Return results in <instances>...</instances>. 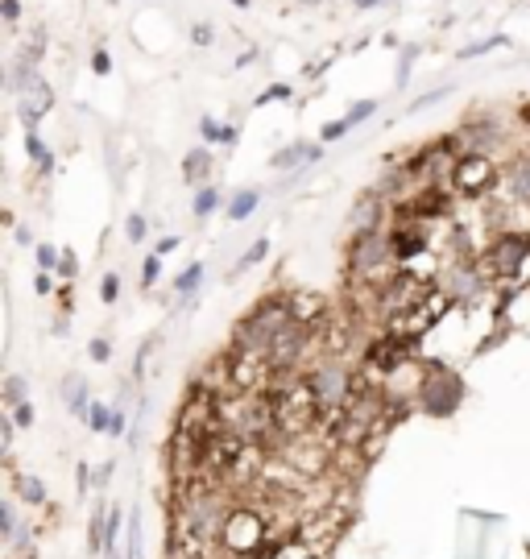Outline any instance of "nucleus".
I'll return each instance as SVG.
<instances>
[{
    "label": "nucleus",
    "mask_w": 530,
    "mask_h": 559,
    "mask_svg": "<svg viewBox=\"0 0 530 559\" xmlns=\"http://www.w3.org/2000/svg\"><path fill=\"white\" fill-rule=\"evenodd\" d=\"M294 323V311H290V295H274L257 303L232 332V352H269L274 340Z\"/></svg>",
    "instance_id": "obj_1"
},
{
    "label": "nucleus",
    "mask_w": 530,
    "mask_h": 559,
    "mask_svg": "<svg viewBox=\"0 0 530 559\" xmlns=\"http://www.w3.org/2000/svg\"><path fill=\"white\" fill-rule=\"evenodd\" d=\"M398 274L394 249H389V232H357L349 245V278L365 286H381L386 278Z\"/></svg>",
    "instance_id": "obj_2"
},
{
    "label": "nucleus",
    "mask_w": 530,
    "mask_h": 559,
    "mask_svg": "<svg viewBox=\"0 0 530 559\" xmlns=\"http://www.w3.org/2000/svg\"><path fill=\"white\" fill-rule=\"evenodd\" d=\"M489 278H526L530 274V232H497L481 257Z\"/></svg>",
    "instance_id": "obj_3"
},
{
    "label": "nucleus",
    "mask_w": 530,
    "mask_h": 559,
    "mask_svg": "<svg viewBox=\"0 0 530 559\" xmlns=\"http://www.w3.org/2000/svg\"><path fill=\"white\" fill-rule=\"evenodd\" d=\"M307 381H311V393H315V402H319V410H340V406L352 398V390H357L352 369L336 357L319 361V365L307 373Z\"/></svg>",
    "instance_id": "obj_4"
},
{
    "label": "nucleus",
    "mask_w": 530,
    "mask_h": 559,
    "mask_svg": "<svg viewBox=\"0 0 530 559\" xmlns=\"http://www.w3.org/2000/svg\"><path fill=\"white\" fill-rule=\"evenodd\" d=\"M447 303H452V298L435 286L422 303H414V307L394 311V315H389V320H386V336H398V340H410V344H414L422 332H431L435 323H439V315L447 311Z\"/></svg>",
    "instance_id": "obj_5"
},
{
    "label": "nucleus",
    "mask_w": 530,
    "mask_h": 559,
    "mask_svg": "<svg viewBox=\"0 0 530 559\" xmlns=\"http://www.w3.org/2000/svg\"><path fill=\"white\" fill-rule=\"evenodd\" d=\"M502 187V166L497 158H485V154H464L452 170V190L460 199H485Z\"/></svg>",
    "instance_id": "obj_6"
},
{
    "label": "nucleus",
    "mask_w": 530,
    "mask_h": 559,
    "mask_svg": "<svg viewBox=\"0 0 530 559\" xmlns=\"http://www.w3.org/2000/svg\"><path fill=\"white\" fill-rule=\"evenodd\" d=\"M485 282H489V274L481 270V262H452L439 274V290H444L452 303H472V298L485 295Z\"/></svg>",
    "instance_id": "obj_7"
},
{
    "label": "nucleus",
    "mask_w": 530,
    "mask_h": 559,
    "mask_svg": "<svg viewBox=\"0 0 530 559\" xmlns=\"http://www.w3.org/2000/svg\"><path fill=\"white\" fill-rule=\"evenodd\" d=\"M502 145H506V133H502L497 120H469V125H460V133L452 137V150H456L460 158H464V154L494 158Z\"/></svg>",
    "instance_id": "obj_8"
},
{
    "label": "nucleus",
    "mask_w": 530,
    "mask_h": 559,
    "mask_svg": "<svg viewBox=\"0 0 530 559\" xmlns=\"http://www.w3.org/2000/svg\"><path fill=\"white\" fill-rule=\"evenodd\" d=\"M410 340H398V336H377V340H369V348H365V369L373 373V377H389V373H398L402 365L410 361Z\"/></svg>",
    "instance_id": "obj_9"
},
{
    "label": "nucleus",
    "mask_w": 530,
    "mask_h": 559,
    "mask_svg": "<svg viewBox=\"0 0 530 559\" xmlns=\"http://www.w3.org/2000/svg\"><path fill=\"white\" fill-rule=\"evenodd\" d=\"M422 228H431V224H414V220H402V224H394V232H389V249H394V262L398 265L414 262V257H427V249H431V237H427Z\"/></svg>",
    "instance_id": "obj_10"
},
{
    "label": "nucleus",
    "mask_w": 530,
    "mask_h": 559,
    "mask_svg": "<svg viewBox=\"0 0 530 559\" xmlns=\"http://www.w3.org/2000/svg\"><path fill=\"white\" fill-rule=\"evenodd\" d=\"M502 203H526L530 207V158H514L506 170H502Z\"/></svg>",
    "instance_id": "obj_11"
},
{
    "label": "nucleus",
    "mask_w": 530,
    "mask_h": 559,
    "mask_svg": "<svg viewBox=\"0 0 530 559\" xmlns=\"http://www.w3.org/2000/svg\"><path fill=\"white\" fill-rule=\"evenodd\" d=\"M422 398H427V406H431V410L447 415V410L456 406V398H460V381L447 377V373H431V377H427V385H422Z\"/></svg>",
    "instance_id": "obj_12"
},
{
    "label": "nucleus",
    "mask_w": 530,
    "mask_h": 559,
    "mask_svg": "<svg viewBox=\"0 0 530 559\" xmlns=\"http://www.w3.org/2000/svg\"><path fill=\"white\" fill-rule=\"evenodd\" d=\"M381 228V195H361L349 212V232H377Z\"/></svg>",
    "instance_id": "obj_13"
},
{
    "label": "nucleus",
    "mask_w": 530,
    "mask_h": 559,
    "mask_svg": "<svg viewBox=\"0 0 530 559\" xmlns=\"http://www.w3.org/2000/svg\"><path fill=\"white\" fill-rule=\"evenodd\" d=\"M42 112H50V87L42 84V79H34V84L21 92V120H25V129H37Z\"/></svg>",
    "instance_id": "obj_14"
},
{
    "label": "nucleus",
    "mask_w": 530,
    "mask_h": 559,
    "mask_svg": "<svg viewBox=\"0 0 530 559\" xmlns=\"http://www.w3.org/2000/svg\"><path fill=\"white\" fill-rule=\"evenodd\" d=\"M299 162H319V145L315 142H294V145H286V150H277V154L269 158V166L274 170H294Z\"/></svg>",
    "instance_id": "obj_15"
},
{
    "label": "nucleus",
    "mask_w": 530,
    "mask_h": 559,
    "mask_svg": "<svg viewBox=\"0 0 530 559\" xmlns=\"http://www.w3.org/2000/svg\"><path fill=\"white\" fill-rule=\"evenodd\" d=\"M257 203H261V190H257V187L237 190V195L229 199V220H232V224H241V220H249V215L257 212Z\"/></svg>",
    "instance_id": "obj_16"
},
{
    "label": "nucleus",
    "mask_w": 530,
    "mask_h": 559,
    "mask_svg": "<svg viewBox=\"0 0 530 559\" xmlns=\"http://www.w3.org/2000/svg\"><path fill=\"white\" fill-rule=\"evenodd\" d=\"M62 393H67V402H71L75 415L87 418V410H92V406H87V381L79 377V373H71V377L62 381Z\"/></svg>",
    "instance_id": "obj_17"
},
{
    "label": "nucleus",
    "mask_w": 530,
    "mask_h": 559,
    "mask_svg": "<svg viewBox=\"0 0 530 559\" xmlns=\"http://www.w3.org/2000/svg\"><path fill=\"white\" fill-rule=\"evenodd\" d=\"M212 174V154L207 150H191V154L182 158V179L187 182H199Z\"/></svg>",
    "instance_id": "obj_18"
},
{
    "label": "nucleus",
    "mask_w": 530,
    "mask_h": 559,
    "mask_svg": "<svg viewBox=\"0 0 530 559\" xmlns=\"http://www.w3.org/2000/svg\"><path fill=\"white\" fill-rule=\"evenodd\" d=\"M265 253H269V240H265V237H261V240H253V245H249V249L241 253V262H237V265H232V270H229V282H232V278H241L245 270H253V265L261 262Z\"/></svg>",
    "instance_id": "obj_19"
},
{
    "label": "nucleus",
    "mask_w": 530,
    "mask_h": 559,
    "mask_svg": "<svg viewBox=\"0 0 530 559\" xmlns=\"http://www.w3.org/2000/svg\"><path fill=\"white\" fill-rule=\"evenodd\" d=\"M17 493H21V501H29V506H42V501H46V485H42L37 476H25V473H17Z\"/></svg>",
    "instance_id": "obj_20"
},
{
    "label": "nucleus",
    "mask_w": 530,
    "mask_h": 559,
    "mask_svg": "<svg viewBox=\"0 0 530 559\" xmlns=\"http://www.w3.org/2000/svg\"><path fill=\"white\" fill-rule=\"evenodd\" d=\"M220 207V190L216 187H199L195 190V203H191V212L199 215V220H207V215Z\"/></svg>",
    "instance_id": "obj_21"
},
{
    "label": "nucleus",
    "mask_w": 530,
    "mask_h": 559,
    "mask_svg": "<svg viewBox=\"0 0 530 559\" xmlns=\"http://www.w3.org/2000/svg\"><path fill=\"white\" fill-rule=\"evenodd\" d=\"M25 150H29V158H37V166H42V170H50V166H54V158H50V150L42 145L37 129H29V133H25Z\"/></svg>",
    "instance_id": "obj_22"
},
{
    "label": "nucleus",
    "mask_w": 530,
    "mask_h": 559,
    "mask_svg": "<svg viewBox=\"0 0 530 559\" xmlns=\"http://www.w3.org/2000/svg\"><path fill=\"white\" fill-rule=\"evenodd\" d=\"M25 402V377L21 373H9L4 377V406H21Z\"/></svg>",
    "instance_id": "obj_23"
},
{
    "label": "nucleus",
    "mask_w": 530,
    "mask_h": 559,
    "mask_svg": "<svg viewBox=\"0 0 530 559\" xmlns=\"http://www.w3.org/2000/svg\"><path fill=\"white\" fill-rule=\"evenodd\" d=\"M199 282H204V265L195 262L191 270H187V274H179V278H174V290H179V295H187V290H195Z\"/></svg>",
    "instance_id": "obj_24"
},
{
    "label": "nucleus",
    "mask_w": 530,
    "mask_h": 559,
    "mask_svg": "<svg viewBox=\"0 0 530 559\" xmlns=\"http://www.w3.org/2000/svg\"><path fill=\"white\" fill-rule=\"evenodd\" d=\"M129 559H145L141 555V514L132 510V518H129Z\"/></svg>",
    "instance_id": "obj_25"
},
{
    "label": "nucleus",
    "mask_w": 530,
    "mask_h": 559,
    "mask_svg": "<svg viewBox=\"0 0 530 559\" xmlns=\"http://www.w3.org/2000/svg\"><path fill=\"white\" fill-rule=\"evenodd\" d=\"M62 262V249H54V245H37V270L46 274V270H59Z\"/></svg>",
    "instance_id": "obj_26"
},
{
    "label": "nucleus",
    "mask_w": 530,
    "mask_h": 559,
    "mask_svg": "<svg viewBox=\"0 0 530 559\" xmlns=\"http://www.w3.org/2000/svg\"><path fill=\"white\" fill-rule=\"evenodd\" d=\"M87 423H92V431H112V415H108V406L92 402V410H87Z\"/></svg>",
    "instance_id": "obj_27"
},
{
    "label": "nucleus",
    "mask_w": 530,
    "mask_h": 559,
    "mask_svg": "<svg viewBox=\"0 0 530 559\" xmlns=\"http://www.w3.org/2000/svg\"><path fill=\"white\" fill-rule=\"evenodd\" d=\"M157 274H162V257H157V253H149V257H145V270H141V286H145V290L157 282Z\"/></svg>",
    "instance_id": "obj_28"
},
{
    "label": "nucleus",
    "mask_w": 530,
    "mask_h": 559,
    "mask_svg": "<svg viewBox=\"0 0 530 559\" xmlns=\"http://www.w3.org/2000/svg\"><path fill=\"white\" fill-rule=\"evenodd\" d=\"M124 237H129L132 245H137V240H145V215H137V212H132L129 220H124Z\"/></svg>",
    "instance_id": "obj_29"
},
{
    "label": "nucleus",
    "mask_w": 530,
    "mask_h": 559,
    "mask_svg": "<svg viewBox=\"0 0 530 559\" xmlns=\"http://www.w3.org/2000/svg\"><path fill=\"white\" fill-rule=\"evenodd\" d=\"M349 129H352L349 120H327L324 129H319V137H324V142H340V137H344Z\"/></svg>",
    "instance_id": "obj_30"
},
{
    "label": "nucleus",
    "mask_w": 530,
    "mask_h": 559,
    "mask_svg": "<svg viewBox=\"0 0 530 559\" xmlns=\"http://www.w3.org/2000/svg\"><path fill=\"white\" fill-rule=\"evenodd\" d=\"M0 526H4V539L17 535V510H12V501H4V506H0Z\"/></svg>",
    "instance_id": "obj_31"
},
{
    "label": "nucleus",
    "mask_w": 530,
    "mask_h": 559,
    "mask_svg": "<svg viewBox=\"0 0 530 559\" xmlns=\"http://www.w3.org/2000/svg\"><path fill=\"white\" fill-rule=\"evenodd\" d=\"M373 112H377V100H361V104L352 108V112H349L344 120H349V125H361V120H365V117H373Z\"/></svg>",
    "instance_id": "obj_32"
},
{
    "label": "nucleus",
    "mask_w": 530,
    "mask_h": 559,
    "mask_svg": "<svg viewBox=\"0 0 530 559\" xmlns=\"http://www.w3.org/2000/svg\"><path fill=\"white\" fill-rule=\"evenodd\" d=\"M59 274L71 282L75 274H79V257H75V249H62V262H59Z\"/></svg>",
    "instance_id": "obj_33"
},
{
    "label": "nucleus",
    "mask_w": 530,
    "mask_h": 559,
    "mask_svg": "<svg viewBox=\"0 0 530 559\" xmlns=\"http://www.w3.org/2000/svg\"><path fill=\"white\" fill-rule=\"evenodd\" d=\"M494 46H506V37L497 34V37H485V42H477V46L464 50V59H477V54H485V50H494Z\"/></svg>",
    "instance_id": "obj_34"
},
{
    "label": "nucleus",
    "mask_w": 530,
    "mask_h": 559,
    "mask_svg": "<svg viewBox=\"0 0 530 559\" xmlns=\"http://www.w3.org/2000/svg\"><path fill=\"white\" fill-rule=\"evenodd\" d=\"M12 423H17V427H34V406L29 402L12 406Z\"/></svg>",
    "instance_id": "obj_35"
},
{
    "label": "nucleus",
    "mask_w": 530,
    "mask_h": 559,
    "mask_svg": "<svg viewBox=\"0 0 530 559\" xmlns=\"http://www.w3.org/2000/svg\"><path fill=\"white\" fill-rule=\"evenodd\" d=\"M286 95H290L286 84H274V87H265V92L257 95V104H269V100H286Z\"/></svg>",
    "instance_id": "obj_36"
},
{
    "label": "nucleus",
    "mask_w": 530,
    "mask_h": 559,
    "mask_svg": "<svg viewBox=\"0 0 530 559\" xmlns=\"http://www.w3.org/2000/svg\"><path fill=\"white\" fill-rule=\"evenodd\" d=\"M100 290H104V303H116V295H121V278H116V274H108Z\"/></svg>",
    "instance_id": "obj_37"
},
{
    "label": "nucleus",
    "mask_w": 530,
    "mask_h": 559,
    "mask_svg": "<svg viewBox=\"0 0 530 559\" xmlns=\"http://www.w3.org/2000/svg\"><path fill=\"white\" fill-rule=\"evenodd\" d=\"M191 37H195V46H212V25L199 21V25L191 29Z\"/></svg>",
    "instance_id": "obj_38"
},
{
    "label": "nucleus",
    "mask_w": 530,
    "mask_h": 559,
    "mask_svg": "<svg viewBox=\"0 0 530 559\" xmlns=\"http://www.w3.org/2000/svg\"><path fill=\"white\" fill-rule=\"evenodd\" d=\"M92 71H96V75H108V71H112L108 50H96V54H92Z\"/></svg>",
    "instance_id": "obj_39"
},
{
    "label": "nucleus",
    "mask_w": 530,
    "mask_h": 559,
    "mask_svg": "<svg viewBox=\"0 0 530 559\" xmlns=\"http://www.w3.org/2000/svg\"><path fill=\"white\" fill-rule=\"evenodd\" d=\"M199 129H204V137H207V142H220V133H224V125H216L212 117H204V120H199Z\"/></svg>",
    "instance_id": "obj_40"
},
{
    "label": "nucleus",
    "mask_w": 530,
    "mask_h": 559,
    "mask_svg": "<svg viewBox=\"0 0 530 559\" xmlns=\"http://www.w3.org/2000/svg\"><path fill=\"white\" fill-rule=\"evenodd\" d=\"M87 352H92V361H108L112 357L108 340H92V344H87Z\"/></svg>",
    "instance_id": "obj_41"
},
{
    "label": "nucleus",
    "mask_w": 530,
    "mask_h": 559,
    "mask_svg": "<svg viewBox=\"0 0 530 559\" xmlns=\"http://www.w3.org/2000/svg\"><path fill=\"white\" fill-rule=\"evenodd\" d=\"M12 427H17L12 418H0V448H4V452L12 448Z\"/></svg>",
    "instance_id": "obj_42"
},
{
    "label": "nucleus",
    "mask_w": 530,
    "mask_h": 559,
    "mask_svg": "<svg viewBox=\"0 0 530 559\" xmlns=\"http://www.w3.org/2000/svg\"><path fill=\"white\" fill-rule=\"evenodd\" d=\"M170 249H179V237H162V240L154 245V253H157V257H166Z\"/></svg>",
    "instance_id": "obj_43"
},
{
    "label": "nucleus",
    "mask_w": 530,
    "mask_h": 559,
    "mask_svg": "<svg viewBox=\"0 0 530 559\" xmlns=\"http://www.w3.org/2000/svg\"><path fill=\"white\" fill-rule=\"evenodd\" d=\"M0 12H4V21H17V17H21V4H17V0H4Z\"/></svg>",
    "instance_id": "obj_44"
},
{
    "label": "nucleus",
    "mask_w": 530,
    "mask_h": 559,
    "mask_svg": "<svg viewBox=\"0 0 530 559\" xmlns=\"http://www.w3.org/2000/svg\"><path fill=\"white\" fill-rule=\"evenodd\" d=\"M237 137H241V133H237V125H224V133H220V142H224V145H237Z\"/></svg>",
    "instance_id": "obj_45"
},
{
    "label": "nucleus",
    "mask_w": 530,
    "mask_h": 559,
    "mask_svg": "<svg viewBox=\"0 0 530 559\" xmlns=\"http://www.w3.org/2000/svg\"><path fill=\"white\" fill-rule=\"evenodd\" d=\"M108 476H112V465H104V468H100V473H96V485L104 489V485H108Z\"/></svg>",
    "instance_id": "obj_46"
},
{
    "label": "nucleus",
    "mask_w": 530,
    "mask_h": 559,
    "mask_svg": "<svg viewBox=\"0 0 530 559\" xmlns=\"http://www.w3.org/2000/svg\"><path fill=\"white\" fill-rule=\"evenodd\" d=\"M34 286H37V295H50V278H46V274H37Z\"/></svg>",
    "instance_id": "obj_47"
},
{
    "label": "nucleus",
    "mask_w": 530,
    "mask_h": 559,
    "mask_svg": "<svg viewBox=\"0 0 530 559\" xmlns=\"http://www.w3.org/2000/svg\"><path fill=\"white\" fill-rule=\"evenodd\" d=\"M373 4H381V0H357V9H373Z\"/></svg>",
    "instance_id": "obj_48"
},
{
    "label": "nucleus",
    "mask_w": 530,
    "mask_h": 559,
    "mask_svg": "<svg viewBox=\"0 0 530 559\" xmlns=\"http://www.w3.org/2000/svg\"><path fill=\"white\" fill-rule=\"evenodd\" d=\"M232 4H237V9H249V4H253V0H232Z\"/></svg>",
    "instance_id": "obj_49"
},
{
    "label": "nucleus",
    "mask_w": 530,
    "mask_h": 559,
    "mask_svg": "<svg viewBox=\"0 0 530 559\" xmlns=\"http://www.w3.org/2000/svg\"><path fill=\"white\" fill-rule=\"evenodd\" d=\"M108 559H116V551H108Z\"/></svg>",
    "instance_id": "obj_50"
},
{
    "label": "nucleus",
    "mask_w": 530,
    "mask_h": 559,
    "mask_svg": "<svg viewBox=\"0 0 530 559\" xmlns=\"http://www.w3.org/2000/svg\"><path fill=\"white\" fill-rule=\"evenodd\" d=\"M526 120H530V112H526Z\"/></svg>",
    "instance_id": "obj_51"
}]
</instances>
